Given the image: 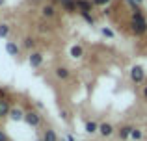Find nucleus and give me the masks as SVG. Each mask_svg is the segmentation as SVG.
Wrapping results in <instances>:
<instances>
[{"instance_id":"nucleus-1","label":"nucleus","mask_w":147,"mask_h":141,"mask_svg":"<svg viewBox=\"0 0 147 141\" xmlns=\"http://www.w3.org/2000/svg\"><path fill=\"white\" fill-rule=\"evenodd\" d=\"M130 30H132L136 35H144L147 32V21L144 17V13H134L132 15V22H130Z\"/></svg>"},{"instance_id":"nucleus-2","label":"nucleus","mask_w":147,"mask_h":141,"mask_svg":"<svg viewBox=\"0 0 147 141\" xmlns=\"http://www.w3.org/2000/svg\"><path fill=\"white\" fill-rule=\"evenodd\" d=\"M130 80H132L134 84H144L145 82V71L142 65H134L132 69H130Z\"/></svg>"},{"instance_id":"nucleus-3","label":"nucleus","mask_w":147,"mask_h":141,"mask_svg":"<svg viewBox=\"0 0 147 141\" xmlns=\"http://www.w3.org/2000/svg\"><path fill=\"white\" fill-rule=\"evenodd\" d=\"M24 121L30 124V126H34V128H36V126H39V124H41V115H39L37 112H32V110H30V112H26Z\"/></svg>"},{"instance_id":"nucleus-4","label":"nucleus","mask_w":147,"mask_h":141,"mask_svg":"<svg viewBox=\"0 0 147 141\" xmlns=\"http://www.w3.org/2000/svg\"><path fill=\"white\" fill-rule=\"evenodd\" d=\"M28 63H30V67H34V69H37V67H41L43 65V54L41 52H30V56H28Z\"/></svg>"},{"instance_id":"nucleus-5","label":"nucleus","mask_w":147,"mask_h":141,"mask_svg":"<svg viewBox=\"0 0 147 141\" xmlns=\"http://www.w3.org/2000/svg\"><path fill=\"white\" fill-rule=\"evenodd\" d=\"M99 134L104 136V138H110L112 134H114V126H112L110 123H102L99 124Z\"/></svg>"},{"instance_id":"nucleus-6","label":"nucleus","mask_w":147,"mask_h":141,"mask_svg":"<svg viewBox=\"0 0 147 141\" xmlns=\"http://www.w3.org/2000/svg\"><path fill=\"white\" fill-rule=\"evenodd\" d=\"M9 112H11V106L6 98H0V119L2 117H9Z\"/></svg>"},{"instance_id":"nucleus-7","label":"nucleus","mask_w":147,"mask_h":141,"mask_svg":"<svg viewBox=\"0 0 147 141\" xmlns=\"http://www.w3.org/2000/svg\"><path fill=\"white\" fill-rule=\"evenodd\" d=\"M54 74H56V78H58V80H67V78H69V74H71V71H69L67 67L60 65V67H56Z\"/></svg>"},{"instance_id":"nucleus-8","label":"nucleus","mask_w":147,"mask_h":141,"mask_svg":"<svg viewBox=\"0 0 147 141\" xmlns=\"http://www.w3.org/2000/svg\"><path fill=\"white\" fill-rule=\"evenodd\" d=\"M6 52H7L9 56H13V58H17L19 52H21V48L17 47V43H13V41H7V43H6Z\"/></svg>"},{"instance_id":"nucleus-9","label":"nucleus","mask_w":147,"mask_h":141,"mask_svg":"<svg viewBox=\"0 0 147 141\" xmlns=\"http://www.w3.org/2000/svg\"><path fill=\"white\" fill-rule=\"evenodd\" d=\"M41 15H43L45 19H52L54 15H56V9H54L52 4H45V6L41 7Z\"/></svg>"},{"instance_id":"nucleus-10","label":"nucleus","mask_w":147,"mask_h":141,"mask_svg":"<svg viewBox=\"0 0 147 141\" xmlns=\"http://www.w3.org/2000/svg\"><path fill=\"white\" fill-rule=\"evenodd\" d=\"M24 115H26V112H22L21 108H11V112H9V119H13V121H24Z\"/></svg>"},{"instance_id":"nucleus-11","label":"nucleus","mask_w":147,"mask_h":141,"mask_svg":"<svg viewBox=\"0 0 147 141\" xmlns=\"http://www.w3.org/2000/svg\"><path fill=\"white\" fill-rule=\"evenodd\" d=\"M93 2H88V0H76V9L82 13V11H91Z\"/></svg>"},{"instance_id":"nucleus-12","label":"nucleus","mask_w":147,"mask_h":141,"mask_svg":"<svg viewBox=\"0 0 147 141\" xmlns=\"http://www.w3.org/2000/svg\"><path fill=\"white\" fill-rule=\"evenodd\" d=\"M60 4L63 6L65 11H69V13H75L76 11V0H60Z\"/></svg>"},{"instance_id":"nucleus-13","label":"nucleus","mask_w":147,"mask_h":141,"mask_svg":"<svg viewBox=\"0 0 147 141\" xmlns=\"http://www.w3.org/2000/svg\"><path fill=\"white\" fill-rule=\"evenodd\" d=\"M69 54H71V58L78 59V58H82V56H84V48L80 47V45H73L71 50H69Z\"/></svg>"},{"instance_id":"nucleus-14","label":"nucleus","mask_w":147,"mask_h":141,"mask_svg":"<svg viewBox=\"0 0 147 141\" xmlns=\"http://www.w3.org/2000/svg\"><path fill=\"white\" fill-rule=\"evenodd\" d=\"M43 141H58L56 132H54L52 128H47V130L43 132Z\"/></svg>"},{"instance_id":"nucleus-15","label":"nucleus","mask_w":147,"mask_h":141,"mask_svg":"<svg viewBox=\"0 0 147 141\" xmlns=\"http://www.w3.org/2000/svg\"><path fill=\"white\" fill-rule=\"evenodd\" d=\"M132 130H134L132 126H121L119 128V138L121 139H129L130 134H132Z\"/></svg>"},{"instance_id":"nucleus-16","label":"nucleus","mask_w":147,"mask_h":141,"mask_svg":"<svg viewBox=\"0 0 147 141\" xmlns=\"http://www.w3.org/2000/svg\"><path fill=\"white\" fill-rule=\"evenodd\" d=\"M22 47H24L26 48V50H30V52H32V48L34 47H36V39H34V37H24V39H22Z\"/></svg>"},{"instance_id":"nucleus-17","label":"nucleus","mask_w":147,"mask_h":141,"mask_svg":"<svg viewBox=\"0 0 147 141\" xmlns=\"http://www.w3.org/2000/svg\"><path fill=\"white\" fill-rule=\"evenodd\" d=\"M86 132H88V134H95V132H99V124L95 123V121H88V123H86Z\"/></svg>"},{"instance_id":"nucleus-18","label":"nucleus","mask_w":147,"mask_h":141,"mask_svg":"<svg viewBox=\"0 0 147 141\" xmlns=\"http://www.w3.org/2000/svg\"><path fill=\"white\" fill-rule=\"evenodd\" d=\"M80 15H82V19L88 22V24H95V19H93V15H91L90 11H82Z\"/></svg>"},{"instance_id":"nucleus-19","label":"nucleus","mask_w":147,"mask_h":141,"mask_svg":"<svg viewBox=\"0 0 147 141\" xmlns=\"http://www.w3.org/2000/svg\"><path fill=\"white\" fill-rule=\"evenodd\" d=\"M7 33H9V26L6 24V22H0V37H7Z\"/></svg>"},{"instance_id":"nucleus-20","label":"nucleus","mask_w":147,"mask_h":141,"mask_svg":"<svg viewBox=\"0 0 147 141\" xmlns=\"http://www.w3.org/2000/svg\"><path fill=\"white\" fill-rule=\"evenodd\" d=\"M100 33H102L104 37H108V39H114V37H115V33L112 32L110 28H106V26H102V28H100Z\"/></svg>"},{"instance_id":"nucleus-21","label":"nucleus","mask_w":147,"mask_h":141,"mask_svg":"<svg viewBox=\"0 0 147 141\" xmlns=\"http://www.w3.org/2000/svg\"><path fill=\"white\" fill-rule=\"evenodd\" d=\"M130 138H132V139H136V141H140L142 138H144V132H142V130H138V128H134V130H132V134H130Z\"/></svg>"},{"instance_id":"nucleus-22","label":"nucleus","mask_w":147,"mask_h":141,"mask_svg":"<svg viewBox=\"0 0 147 141\" xmlns=\"http://www.w3.org/2000/svg\"><path fill=\"white\" fill-rule=\"evenodd\" d=\"M91 2H93V6H104V7H106L112 0H91Z\"/></svg>"},{"instance_id":"nucleus-23","label":"nucleus","mask_w":147,"mask_h":141,"mask_svg":"<svg viewBox=\"0 0 147 141\" xmlns=\"http://www.w3.org/2000/svg\"><path fill=\"white\" fill-rule=\"evenodd\" d=\"M60 115L63 117V121H69V117H71V115H69V112H67V110H61V112H60Z\"/></svg>"},{"instance_id":"nucleus-24","label":"nucleus","mask_w":147,"mask_h":141,"mask_svg":"<svg viewBox=\"0 0 147 141\" xmlns=\"http://www.w3.org/2000/svg\"><path fill=\"white\" fill-rule=\"evenodd\" d=\"M6 95H7V89L6 87H0V98H6Z\"/></svg>"},{"instance_id":"nucleus-25","label":"nucleus","mask_w":147,"mask_h":141,"mask_svg":"<svg viewBox=\"0 0 147 141\" xmlns=\"http://www.w3.org/2000/svg\"><path fill=\"white\" fill-rule=\"evenodd\" d=\"M110 13H112V9H110V7L106 6V7H104V9H102V15H110Z\"/></svg>"},{"instance_id":"nucleus-26","label":"nucleus","mask_w":147,"mask_h":141,"mask_svg":"<svg viewBox=\"0 0 147 141\" xmlns=\"http://www.w3.org/2000/svg\"><path fill=\"white\" fill-rule=\"evenodd\" d=\"M0 141H7V136H6V134H4V132H2V130H0Z\"/></svg>"},{"instance_id":"nucleus-27","label":"nucleus","mask_w":147,"mask_h":141,"mask_svg":"<svg viewBox=\"0 0 147 141\" xmlns=\"http://www.w3.org/2000/svg\"><path fill=\"white\" fill-rule=\"evenodd\" d=\"M65 141H75V138H73V136H67V138H65Z\"/></svg>"},{"instance_id":"nucleus-28","label":"nucleus","mask_w":147,"mask_h":141,"mask_svg":"<svg viewBox=\"0 0 147 141\" xmlns=\"http://www.w3.org/2000/svg\"><path fill=\"white\" fill-rule=\"evenodd\" d=\"M144 97H145V100H147V86L144 87Z\"/></svg>"},{"instance_id":"nucleus-29","label":"nucleus","mask_w":147,"mask_h":141,"mask_svg":"<svg viewBox=\"0 0 147 141\" xmlns=\"http://www.w3.org/2000/svg\"><path fill=\"white\" fill-rule=\"evenodd\" d=\"M132 2H134V4H138V6H140V4L144 2V0H132Z\"/></svg>"},{"instance_id":"nucleus-30","label":"nucleus","mask_w":147,"mask_h":141,"mask_svg":"<svg viewBox=\"0 0 147 141\" xmlns=\"http://www.w3.org/2000/svg\"><path fill=\"white\" fill-rule=\"evenodd\" d=\"M4 4H6V0H0V7H2V6H4Z\"/></svg>"},{"instance_id":"nucleus-31","label":"nucleus","mask_w":147,"mask_h":141,"mask_svg":"<svg viewBox=\"0 0 147 141\" xmlns=\"http://www.w3.org/2000/svg\"><path fill=\"white\" fill-rule=\"evenodd\" d=\"M32 2H39V0H32Z\"/></svg>"},{"instance_id":"nucleus-32","label":"nucleus","mask_w":147,"mask_h":141,"mask_svg":"<svg viewBox=\"0 0 147 141\" xmlns=\"http://www.w3.org/2000/svg\"><path fill=\"white\" fill-rule=\"evenodd\" d=\"M41 141H43V139H41Z\"/></svg>"}]
</instances>
